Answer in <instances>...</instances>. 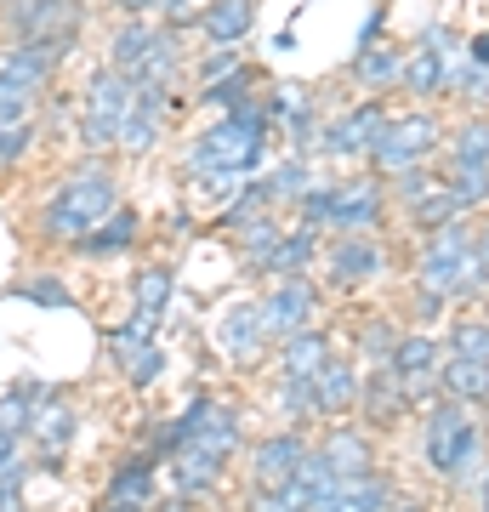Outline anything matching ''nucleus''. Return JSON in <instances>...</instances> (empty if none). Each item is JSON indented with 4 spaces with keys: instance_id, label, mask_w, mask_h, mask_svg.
<instances>
[{
    "instance_id": "423d86ee",
    "label": "nucleus",
    "mask_w": 489,
    "mask_h": 512,
    "mask_svg": "<svg viewBox=\"0 0 489 512\" xmlns=\"http://www.w3.org/2000/svg\"><path fill=\"white\" fill-rule=\"evenodd\" d=\"M438 143V120L433 114H410V120H387V137L376 143V160L387 171H410V165Z\"/></svg>"
},
{
    "instance_id": "58836bf2",
    "label": "nucleus",
    "mask_w": 489,
    "mask_h": 512,
    "mask_svg": "<svg viewBox=\"0 0 489 512\" xmlns=\"http://www.w3.org/2000/svg\"><path fill=\"white\" fill-rule=\"evenodd\" d=\"M29 143H35V126H6L0 131V171H12V165L29 154Z\"/></svg>"
},
{
    "instance_id": "20e7f679",
    "label": "nucleus",
    "mask_w": 489,
    "mask_h": 512,
    "mask_svg": "<svg viewBox=\"0 0 489 512\" xmlns=\"http://www.w3.org/2000/svg\"><path fill=\"white\" fill-rule=\"evenodd\" d=\"M427 461H433L444 478H467L472 461H478V427L467 421L461 399L438 404L433 421H427Z\"/></svg>"
},
{
    "instance_id": "473e14b6",
    "label": "nucleus",
    "mask_w": 489,
    "mask_h": 512,
    "mask_svg": "<svg viewBox=\"0 0 489 512\" xmlns=\"http://www.w3.org/2000/svg\"><path fill=\"white\" fill-rule=\"evenodd\" d=\"M455 211H461V200H455L450 188H444V194H427V200H416V211H410V217H416V228H450L455 222Z\"/></svg>"
},
{
    "instance_id": "f257e3e1",
    "label": "nucleus",
    "mask_w": 489,
    "mask_h": 512,
    "mask_svg": "<svg viewBox=\"0 0 489 512\" xmlns=\"http://www.w3.org/2000/svg\"><path fill=\"white\" fill-rule=\"evenodd\" d=\"M114 211H120L114 183L97 171V160H86L69 183L57 188L52 200L40 205V234H46V239H69V245H74V239H86L91 228H103Z\"/></svg>"
},
{
    "instance_id": "cd10ccee",
    "label": "nucleus",
    "mask_w": 489,
    "mask_h": 512,
    "mask_svg": "<svg viewBox=\"0 0 489 512\" xmlns=\"http://www.w3.org/2000/svg\"><path fill=\"white\" fill-rule=\"evenodd\" d=\"M325 461L336 478H359L370 473V456H364V439L359 433H336V439H325Z\"/></svg>"
},
{
    "instance_id": "4be33fe9",
    "label": "nucleus",
    "mask_w": 489,
    "mask_h": 512,
    "mask_svg": "<svg viewBox=\"0 0 489 512\" xmlns=\"http://www.w3.org/2000/svg\"><path fill=\"white\" fill-rule=\"evenodd\" d=\"M381 217V194L376 188H336V211H330V228H370V222Z\"/></svg>"
},
{
    "instance_id": "2eb2a0df",
    "label": "nucleus",
    "mask_w": 489,
    "mask_h": 512,
    "mask_svg": "<svg viewBox=\"0 0 489 512\" xmlns=\"http://www.w3.org/2000/svg\"><path fill=\"white\" fill-rule=\"evenodd\" d=\"M251 23H256V0H211L200 29L211 46H239V40L251 35Z\"/></svg>"
},
{
    "instance_id": "7ed1b4c3",
    "label": "nucleus",
    "mask_w": 489,
    "mask_h": 512,
    "mask_svg": "<svg viewBox=\"0 0 489 512\" xmlns=\"http://www.w3.org/2000/svg\"><path fill=\"white\" fill-rule=\"evenodd\" d=\"M131 97H137L131 74H120V69L91 74V86H86V109H80V137H86V148H109V143H120V126H126Z\"/></svg>"
},
{
    "instance_id": "6e6d98bb",
    "label": "nucleus",
    "mask_w": 489,
    "mask_h": 512,
    "mask_svg": "<svg viewBox=\"0 0 489 512\" xmlns=\"http://www.w3.org/2000/svg\"><path fill=\"white\" fill-rule=\"evenodd\" d=\"M0 6H6V0H0Z\"/></svg>"
},
{
    "instance_id": "6ab92c4d",
    "label": "nucleus",
    "mask_w": 489,
    "mask_h": 512,
    "mask_svg": "<svg viewBox=\"0 0 489 512\" xmlns=\"http://www.w3.org/2000/svg\"><path fill=\"white\" fill-rule=\"evenodd\" d=\"M302 456H308V450H302V439H290V433L268 439L262 450H256V484H262V490H279V484L302 467Z\"/></svg>"
},
{
    "instance_id": "39448f33",
    "label": "nucleus",
    "mask_w": 489,
    "mask_h": 512,
    "mask_svg": "<svg viewBox=\"0 0 489 512\" xmlns=\"http://www.w3.org/2000/svg\"><path fill=\"white\" fill-rule=\"evenodd\" d=\"M6 29L18 40H52V35H80V6L74 0H6Z\"/></svg>"
},
{
    "instance_id": "9b49d317",
    "label": "nucleus",
    "mask_w": 489,
    "mask_h": 512,
    "mask_svg": "<svg viewBox=\"0 0 489 512\" xmlns=\"http://www.w3.org/2000/svg\"><path fill=\"white\" fill-rule=\"evenodd\" d=\"M109 353H114V365L126 370L131 387H148L154 376H160V348H154V336H143V330L120 325L109 336Z\"/></svg>"
},
{
    "instance_id": "393cba45",
    "label": "nucleus",
    "mask_w": 489,
    "mask_h": 512,
    "mask_svg": "<svg viewBox=\"0 0 489 512\" xmlns=\"http://www.w3.org/2000/svg\"><path fill=\"white\" fill-rule=\"evenodd\" d=\"M444 387H450L461 404L489 399V365H478V359H455V353H450V365H444Z\"/></svg>"
},
{
    "instance_id": "72a5a7b5",
    "label": "nucleus",
    "mask_w": 489,
    "mask_h": 512,
    "mask_svg": "<svg viewBox=\"0 0 489 512\" xmlns=\"http://www.w3.org/2000/svg\"><path fill=\"white\" fill-rule=\"evenodd\" d=\"M450 194L461 200V211H467V205H478V200L489 194V165H455Z\"/></svg>"
},
{
    "instance_id": "412c9836",
    "label": "nucleus",
    "mask_w": 489,
    "mask_h": 512,
    "mask_svg": "<svg viewBox=\"0 0 489 512\" xmlns=\"http://www.w3.org/2000/svg\"><path fill=\"white\" fill-rule=\"evenodd\" d=\"M353 399H359V376L330 359V365L313 376V410H319V416H342Z\"/></svg>"
},
{
    "instance_id": "0eeeda50",
    "label": "nucleus",
    "mask_w": 489,
    "mask_h": 512,
    "mask_svg": "<svg viewBox=\"0 0 489 512\" xmlns=\"http://www.w3.org/2000/svg\"><path fill=\"white\" fill-rule=\"evenodd\" d=\"M256 308H262L268 336H296V330L313 319V285H308V279H279Z\"/></svg>"
},
{
    "instance_id": "3c124183",
    "label": "nucleus",
    "mask_w": 489,
    "mask_h": 512,
    "mask_svg": "<svg viewBox=\"0 0 489 512\" xmlns=\"http://www.w3.org/2000/svg\"><path fill=\"white\" fill-rule=\"evenodd\" d=\"M472 57H478V63H489V35H478V40H472Z\"/></svg>"
},
{
    "instance_id": "09e8293b",
    "label": "nucleus",
    "mask_w": 489,
    "mask_h": 512,
    "mask_svg": "<svg viewBox=\"0 0 489 512\" xmlns=\"http://www.w3.org/2000/svg\"><path fill=\"white\" fill-rule=\"evenodd\" d=\"M114 6H120V12H131V18H143V12H154V6H160V0H114Z\"/></svg>"
},
{
    "instance_id": "bb28decb",
    "label": "nucleus",
    "mask_w": 489,
    "mask_h": 512,
    "mask_svg": "<svg viewBox=\"0 0 489 512\" xmlns=\"http://www.w3.org/2000/svg\"><path fill=\"white\" fill-rule=\"evenodd\" d=\"M273 205V188H268V177H251V183L239 188L234 200H228V211H222V222L228 228H245V222H256L262 211Z\"/></svg>"
},
{
    "instance_id": "6e6552de",
    "label": "nucleus",
    "mask_w": 489,
    "mask_h": 512,
    "mask_svg": "<svg viewBox=\"0 0 489 512\" xmlns=\"http://www.w3.org/2000/svg\"><path fill=\"white\" fill-rule=\"evenodd\" d=\"M171 46V35L165 29H154L148 18H131L126 29H114V40H109V57H114V69L120 74H143L154 57Z\"/></svg>"
},
{
    "instance_id": "5fc2aeb1",
    "label": "nucleus",
    "mask_w": 489,
    "mask_h": 512,
    "mask_svg": "<svg viewBox=\"0 0 489 512\" xmlns=\"http://www.w3.org/2000/svg\"><path fill=\"white\" fill-rule=\"evenodd\" d=\"M103 512H114V507H103Z\"/></svg>"
},
{
    "instance_id": "79ce46f5",
    "label": "nucleus",
    "mask_w": 489,
    "mask_h": 512,
    "mask_svg": "<svg viewBox=\"0 0 489 512\" xmlns=\"http://www.w3.org/2000/svg\"><path fill=\"white\" fill-rule=\"evenodd\" d=\"M0 512H23V461L0 473Z\"/></svg>"
},
{
    "instance_id": "c9c22d12",
    "label": "nucleus",
    "mask_w": 489,
    "mask_h": 512,
    "mask_svg": "<svg viewBox=\"0 0 489 512\" xmlns=\"http://www.w3.org/2000/svg\"><path fill=\"white\" fill-rule=\"evenodd\" d=\"M29 109H35V92H23L12 80H0V131L6 126H29Z\"/></svg>"
},
{
    "instance_id": "49530a36",
    "label": "nucleus",
    "mask_w": 489,
    "mask_h": 512,
    "mask_svg": "<svg viewBox=\"0 0 489 512\" xmlns=\"http://www.w3.org/2000/svg\"><path fill=\"white\" fill-rule=\"evenodd\" d=\"M364 342H370L376 353H393V348H387V342H393V330H387V325H370V336H364Z\"/></svg>"
},
{
    "instance_id": "7c9ffc66",
    "label": "nucleus",
    "mask_w": 489,
    "mask_h": 512,
    "mask_svg": "<svg viewBox=\"0 0 489 512\" xmlns=\"http://www.w3.org/2000/svg\"><path fill=\"white\" fill-rule=\"evenodd\" d=\"M399 74H404L399 52H387V46H364V57H359V80L364 86H387V80H399Z\"/></svg>"
},
{
    "instance_id": "dca6fc26",
    "label": "nucleus",
    "mask_w": 489,
    "mask_h": 512,
    "mask_svg": "<svg viewBox=\"0 0 489 512\" xmlns=\"http://www.w3.org/2000/svg\"><path fill=\"white\" fill-rule=\"evenodd\" d=\"M148 501H154V467L148 461H126L103 490V507L114 512H148Z\"/></svg>"
},
{
    "instance_id": "e433bc0d",
    "label": "nucleus",
    "mask_w": 489,
    "mask_h": 512,
    "mask_svg": "<svg viewBox=\"0 0 489 512\" xmlns=\"http://www.w3.org/2000/svg\"><path fill=\"white\" fill-rule=\"evenodd\" d=\"M455 165H489V120H472L455 143Z\"/></svg>"
},
{
    "instance_id": "c85d7f7f",
    "label": "nucleus",
    "mask_w": 489,
    "mask_h": 512,
    "mask_svg": "<svg viewBox=\"0 0 489 512\" xmlns=\"http://www.w3.org/2000/svg\"><path fill=\"white\" fill-rule=\"evenodd\" d=\"M12 296H18V302H35V308H69L74 302L69 285L52 279V274H35V279H23V285H12Z\"/></svg>"
},
{
    "instance_id": "aec40b11",
    "label": "nucleus",
    "mask_w": 489,
    "mask_h": 512,
    "mask_svg": "<svg viewBox=\"0 0 489 512\" xmlns=\"http://www.w3.org/2000/svg\"><path fill=\"white\" fill-rule=\"evenodd\" d=\"M171 268H143V279H137V313H131V330H143V336H154V325H160L165 302H171Z\"/></svg>"
},
{
    "instance_id": "c756f323",
    "label": "nucleus",
    "mask_w": 489,
    "mask_h": 512,
    "mask_svg": "<svg viewBox=\"0 0 489 512\" xmlns=\"http://www.w3.org/2000/svg\"><path fill=\"white\" fill-rule=\"evenodd\" d=\"M35 399H40V387H12L6 399H0V433H29V416H35Z\"/></svg>"
},
{
    "instance_id": "4c0bfd02",
    "label": "nucleus",
    "mask_w": 489,
    "mask_h": 512,
    "mask_svg": "<svg viewBox=\"0 0 489 512\" xmlns=\"http://www.w3.org/2000/svg\"><path fill=\"white\" fill-rule=\"evenodd\" d=\"M268 188H273V200H296V194H308V165H302V160H285V165L268 177Z\"/></svg>"
},
{
    "instance_id": "f8f14e48",
    "label": "nucleus",
    "mask_w": 489,
    "mask_h": 512,
    "mask_svg": "<svg viewBox=\"0 0 489 512\" xmlns=\"http://www.w3.org/2000/svg\"><path fill=\"white\" fill-rule=\"evenodd\" d=\"M29 433H35V444L46 450V467H57L63 444L74 439V410L57 399V393H40V399H35V416H29Z\"/></svg>"
},
{
    "instance_id": "37998d69",
    "label": "nucleus",
    "mask_w": 489,
    "mask_h": 512,
    "mask_svg": "<svg viewBox=\"0 0 489 512\" xmlns=\"http://www.w3.org/2000/svg\"><path fill=\"white\" fill-rule=\"evenodd\" d=\"M370 410H376V416H393V410H399V399H393V382H376V387H370Z\"/></svg>"
},
{
    "instance_id": "a19ab883",
    "label": "nucleus",
    "mask_w": 489,
    "mask_h": 512,
    "mask_svg": "<svg viewBox=\"0 0 489 512\" xmlns=\"http://www.w3.org/2000/svg\"><path fill=\"white\" fill-rule=\"evenodd\" d=\"M239 69H245V63L234 57V46H217V52L200 63V80L205 86H217V80H228V74H239Z\"/></svg>"
},
{
    "instance_id": "f3484780",
    "label": "nucleus",
    "mask_w": 489,
    "mask_h": 512,
    "mask_svg": "<svg viewBox=\"0 0 489 512\" xmlns=\"http://www.w3.org/2000/svg\"><path fill=\"white\" fill-rule=\"evenodd\" d=\"M262 342H268L262 308H256V302H234V313L222 319V348H228V359H256Z\"/></svg>"
},
{
    "instance_id": "4468645a",
    "label": "nucleus",
    "mask_w": 489,
    "mask_h": 512,
    "mask_svg": "<svg viewBox=\"0 0 489 512\" xmlns=\"http://www.w3.org/2000/svg\"><path fill=\"white\" fill-rule=\"evenodd\" d=\"M137 228H143V217L120 205V211L103 222V228H91L86 239H74V251L86 256V262H97V256H126L131 245H137Z\"/></svg>"
},
{
    "instance_id": "f704fd0d",
    "label": "nucleus",
    "mask_w": 489,
    "mask_h": 512,
    "mask_svg": "<svg viewBox=\"0 0 489 512\" xmlns=\"http://www.w3.org/2000/svg\"><path fill=\"white\" fill-rule=\"evenodd\" d=\"M450 353L455 359H478V365H489V325H455V336H450Z\"/></svg>"
},
{
    "instance_id": "de8ad7c7",
    "label": "nucleus",
    "mask_w": 489,
    "mask_h": 512,
    "mask_svg": "<svg viewBox=\"0 0 489 512\" xmlns=\"http://www.w3.org/2000/svg\"><path fill=\"white\" fill-rule=\"evenodd\" d=\"M399 183H404V194H410V200H416L421 188H427V177H421V171H399Z\"/></svg>"
},
{
    "instance_id": "a211bd4d",
    "label": "nucleus",
    "mask_w": 489,
    "mask_h": 512,
    "mask_svg": "<svg viewBox=\"0 0 489 512\" xmlns=\"http://www.w3.org/2000/svg\"><path fill=\"white\" fill-rule=\"evenodd\" d=\"M222 461H228V456H217V450L182 444V450H177V467H171V473H177V495H182V501H188V495H205V490H211V484L222 478Z\"/></svg>"
},
{
    "instance_id": "9d476101",
    "label": "nucleus",
    "mask_w": 489,
    "mask_h": 512,
    "mask_svg": "<svg viewBox=\"0 0 489 512\" xmlns=\"http://www.w3.org/2000/svg\"><path fill=\"white\" fill-rule=\"evenodd\" d=\"M381 137H387V114L376 103H364V109H353L347 120H336L325 131V148H336V154H376Z\"/></svg>"
},
{
    "instance_id": "b1692460",
    "label": "nucleus",
    "mask_w": 489,
    "mask_h": 512,
    "mask_svg": "<svg viewBox=\"0 0 489 512\" xmlns=\"http://www.w3.org/2000/svg\"><path fill=\"white\" fill-rule=\"evenodd\" d=\"M325 336H313V330H296V336H285V376H302V382H313L319 370H325Z\"/></svg>"
},
{
    "instance_id": "a878e982",
    "label": "nucleus",
    "mask_w": 489,
    "mask_h": 512,
    "mask_svg": "<svg viewBox=\"0 0 489 512\" xmlns=\"http://www.w3.org/2000/svg\"><path fill=\"white\" fill-rule=\"evenodd\" d=\"M313 256H319V239H313V228H296V234L279 239V251H273L262 268H268V274H302Z\"/></svg>"
},
{
    "instance_id": "864d4df0",
    "label": "nucleus",
    "mask_w": 489,
    "mask_h": 512,
    "mask_svg": "<svg viewBox=\"0 0 489 512\" xmlns=\"http://www.w3.org/2000/svg\"><path fill=\"white\" fill-rule=\"evenodd\" d=\"M160 512H188V507H182V501H171V507H160Z\"/></svg>"
},
{
    "instance_id": "c03bdc74",
    "label": "nucleus",
    "mask_w": 489,
    "mask_h": 512,
    "mask_svg": "<svg viewBox=\"0 0 489 512\" xmlns=\"http://www.w3.org/2000/svg\"><path fill=\"white\" fill-rule=\"evenodd\" d=\"M18 467V433H0V473Z\"/></svg>"
},
{
    "instance_id": "5701e85b",
    "label": "nucleus",
    "mask_w": 489,
    "mask_h": 512,
    "mask_svg": "<svg viewBox=\"0 0 489 512\" xmlns=\"http://www.w3.org/2000/svg\"><path fill=\"white\" fill-rule=\"evenodd\" d=\"M381 268V251L370 245V239H342L336 251H330V274L347 279V285H359V279H370Z\"/></svg>"
},
{
    "instance_id": "8fccbe9b",
    "label": "nucleus",
    "mask_w": 489,
    "mask_h": 512,
    "mask_svg": "<svg viewBox=\"0 0 489 512\" xmlns=\"http://www.w3.org/2000/svg\"><path fill=\"white\" fill-rule=\"evenodd\" d=\"M325 512H370V507H359V501H353V495H336V501H330Z\"/></svg>"
},
{
    "instance_id": "2f4dec72",
    "label": "nucleus",
    "mask_w": 489,
    "mask_h": 512,
    "mask_svg": "<svg viewBox=\"0 0 489 512\" xmlns=\"http://www.w3.org/2000/svg\"><path fill=\"white\" fill-rule=\"evenodd\" d=\"M279 239H285V234H279V222H268V217H256V222H245V228H239V245H245V256H251L256 268L279 251Z\"/></svg>"
},
{
    "instance_id": "ea45409f",
    "label": "nucleus",
    "mask_w": 489,
    "mask_h": 512,
    "mask_svg": "<svg viewBox=\"0 0 489 512\" xmlns=\"http://www.w3.org/2000/svg\"><path fill=\"white\" fill-rule=\"evenodd\" d=\"M245 86H251V69H239V74H228V80H217V86H205V103H245Z\"/></svg>"
},
{
    "instance_id": "603ef678",
    "label": "nucleus",
    "mask_w": 489,
    "mask_h": 512,
    "mask_svg": "<svg viewBox=\"0 0 489 512\" xmlns=\"http://www.w3.org/2000/svg\"><path fill=\"white\" fill-rule=\"evenodd\" d=\"M478 256H484V268H489V228H484V239H478Z\"/></svg>"
},
{
    "instance_id": "a18cd8bd",
    "label": "nucleus",
    "mask_w": 489,
    "mask_h": 512,
    "mask_svg": "<svg viewBox=\"0 0 489 512\" xmlns=\"http://www.w3.org/2000/svg\"><path fill=\"white\" fill-rule=\"evenodd\" d=\"M160 12L171 23H188V12H194V0H160Z\"/></svg>"
},
{
    "instance_id": "1a4fd4ad",
    "label": "nucleus",
    "mask_w": 489,
    "mask_h": 512,
    "mask_svg": "<svg viewBox=\"0 0 489 512\" xmlns=\"http://www.w3.org/2000/svg\"><path fill=\"white\" fill-rule=\"evenodd\" d=\"M131 86H137V97H131V109H126V126H120V148H126V154H143V148H154V137H160L165 86H148V80H131Z\"/></svg>"
},
{
    "instance_id": "f03ea898",
    "label": "nucleus",
    "mask_w": 489,
    "mask_h": 512,
    "mask_svg": "<svg viewBox=\"0 0 489 512\" xmlns=\"http://www.w3.org/2000/svg\"><path fill=\"white\" fill-rule=\"evenodd\" d=\"M484 279V256H478V245H472L461 228H438L433 245H427V256H421V285L438 296H455V291H472Z\"/></svg>"
},
{
    "instance_id": "ddd939ff",
    "label": "nucleus",
    "mask_w": 489,
    "mask_h": 512,
    "mask_svg": "<svg viewBox=\"0 0 489 512\" xmlns=\"http://www.w3.org/2000/svg\"><path fill=\"white\" fill-rule=\"evenodd\" d=\"M393 376H399V387L410 399H427V387H433V376H438L433 342H427V336H404L399 348H393Z\"/></svg>"
}]
</instances>
